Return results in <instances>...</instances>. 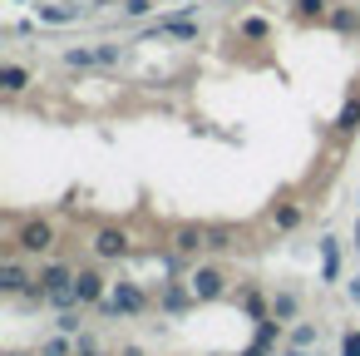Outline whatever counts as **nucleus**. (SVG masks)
Wrapping results in <instances>:
<instances>
[{
  "label": "nucleus",
  "instance_id": "10",
  "mask_svg": "<svg viewBox=\"0 0 360 356\" xmlns=\"http://www.w3.org/2000/svg\"><path fill=\"white\" fill-rule=\"evenodd\" d=\"M271 223H276L281 233H291V228H301V208H296V203H281V208L271 213Z\"/></svg>",
  "mask_w": 360,
  "mask_h": 356
},
{
  "label": "nucleus",
  "instance_id": "18",
  "mask_svg": "<svg viewBox=\"0 0 360 356\" xmlns=\"http://www.w3.org/2000/svg\"><path fill=\"white\" fill-rule=\"evenodd\" d=\"M316 336H321L316 326H296V331H291V346H316Z\"/></svg>",
  "mask_w": 360,
  "mask_h": 356
},
{
  "label": "nucleus",
  "instance_id": "19",
  "mask_svg": "<svg viewBox=\"0 0 360 356\" xmlns=\"http://www.w3.org/2000/svg\"><path fill=\"white\" fill-rule=\"evenodd\" d=\"M340 356H360V331H345L340 336Z\"/></svg>",
  "mask_w": 360,
  "mask_h": 356
},
{
  "label": "nucleus",
  "instance_id": "8",
  "mask_svg": "<svg viewBox=\"0 0 360 356\" xmlns=\"http://www.w3.org/2000/svg\"><path fill=\"white\" fill-rule=\"evenodd\" d=\"M340 277V247H335V238H326L321 243V282H335Z\"/></svg>",
  "mask_w": 360,
  "mask_h": 356
},
{
  "label": "nucleus",
  "instance_id": "5",
  "mask_svg": "<svg viewBox=\"0 0 360 356\" xmlns=\"http://www.w3.org/2000/svg\"><path fill=\"white\" fill-rule=\"evenodd\" d=\"M75 292H79V307H84V302H104V297H109L99 272H75Z\"/></svg>",
  "mask_w": 360,
  "mask_h": 356
},
{
  "label": "nucleus",
  "instance_id": "20",
  "mask_svg": "<svg viewBox=\"0 0 360 356\" xmlns=\"http://www.w3.org/2000/svg\"><path fill=\"white\" fill-rule=\"evenodd\" d=\"M242 35H252V40H262V35H266V20H242Z\"/></svg>",
  "mask_w": 360,
  "mask_h": 356
},
{
  "label": "nucleus",
  "instance_id": "11",
  "mask_svg": "<svg viewBox=\"0 0 360 356\" xmlns=\"http://www.w3.org/2000/svg\"><path fill=\"white\" fill-rule=\"evenodd\" d=\"M335 129H340V134H355V129H360V99H350V104L340 109V124H335Z\"/></svg>",
  "mask_w": 360,
  "mask_h": 356
},
{
  "label": "nucleus",
  "instance_id": "15",
  "mask_svg": "<svg viewBox=\"0 0 360 356\" xmlns=\"http://www.w3.org/2000/svg\"><path fill=\"white\" fill-rule=\"evenodd\" d=\"M188 297H193V292H183V287H168V292H163V312H183V307H188Z\"/></svg>",
  "mask_w": 360,
  "mask_h": 356
},
{
  "label": "nucleus",
  "instance_id": "6",
  "mask_svg": "<svg viewBox=\"0 0 360 356\" xmlns=\"http://www.w3.org/2000/svg\"><path fill=\"white\" fill-rule=\"evenodd\" d=\"M35 282H40V292L50 297V292H60V287H70V282H75V272H70L65 262H50V267H45V272H40Z\"/></svg>",
  "mask_w": 360,
  "mask_h": 356
},
{
  "label": "nucleus",
  "instance_id": "1",
  "mask_svg": "<svg viewBox=\"0 0 360 356\" xmlns=\"http://www.w3.org/2000/svg\"><path fill=\"white\" fill-rule=\"evenodd\" d=\"M104 312H114V317H139L143 307H148V297H143V287H134V282H119L104 302H99Z\"/></svg>",
  "mask_w": 360,
  "mask_h": 356
},
{
  "label": "nucleus",
  "instance_id": "4",
  "mask_svg": "<svg viewBox=\"0 0 360 356\" xmlns=\"http://www.w3.org/2000/svg\"><path fill=\"white\" fill-rule=\"evenodd\" d=\"M94 252H99L104 262H114V257H124V252H129V238H124L119 228H104V233L94 238Z\"/></svg>",
  "mask_w": 360,
  "mask_h": 356
},
{
  "label": "nucleus",
  "instance_id": "3",
  "mask_svg": "<svg viewBox=\"0 0 360 356\" xmlns=\"http://www.w3.org/2000/svg\"><path fill=\"white\" fill-rule=\"evenodd\" d=\"M15 247H20V252H30V257H35V252H50V247H55V228L35 218V223H25V228L15 233Z\"/></svg>",
  "mask_w": 360,
  "mask_h": 356
},
{
  "label": "nucleus",
  "instance_id": "14",
  "mask_svg": "<svg viewBox=\"0 0 360 356\" xmlns=\"http://www.w3.org/2000/svg\"><path fill=\"white\" fill-rule=\"evenodd\" d=\"M207 247L212 252H227L232 247V228H207Z\"/></svg>",
  "mask_w": 360,
  "mask_h": 356
},
{
  "label": "nucleus",
  "instance_id": "9",
  "mask_svg": "<svg viewBox=\"0 0 360 356\" xmlns=\"http://www.w3.org/2000/svg\"><path fill=\"white\" fill-rule=\"evenodd\" d=\"M173 247H178V252H202V247H207V228H178Z\"/></svg>",
  "mask_w": 360,
  "mask_h": 356
},
{
  "label": "nucleus",
  "instance_id": "7",
  "mask_svg": "<svg viewBox=\"0 0 360 356\" xmlns=\"http://www.w3.org/2000/svg\"><path fill=\"white\" fill-rule=\"evenodd\" d=\"M0 292H30V277H25V267L20 262H6V267H0Z\"/></svg>",
  "mask_w": 360,
  "mask_h": 356
},
{
  "label": "nucleus",
  "instance_id": "21",
  "mask_svg": "<svg viewBox=\"0 0 360 356\" xmlns=\"http://www.w3.org/2000/svg\"><path fill=\"white\" fill-rule=\"evenodd\" d=\"M335 30H355V16L350 11H335Z\"/></svg>",
  "mask_w": 360,
  "mask_h": 356
},
{
  "label": "nucleus",
  "instance_id": "16",
  "mask_svg": "<svg viewBox=\"0 0 360 356\" xmlns=\"http://www.w3.org/2000/svg\"><path fill=\"white\" fill-rule=\"evenodd\" d=\"M0 85H6L11 94H15V90H25V70H20V65H6V75H0Z\"/></svg>",
  "mask_w": 360,
  "mask_h": 356
},
{
  "label": "nucleus",
  "instance_id": "23",
  "mask_svg": "<svg viewBox=\"0 0 360 356\" xmlns=\"http://www.w3.org/2000/svg\"><path fill=\"white\" fill-rule=\"evenodd\" d=\"M350 302H355V307H360V277H355V282H350Z\"/></svg>",
  "mask_w": 360,
  "mask_h": 356
},
{
  "label": "nucleus",
  "instance_id": "2",
  "mask_svg": "<svg viewBox=\"0 0 360 356\" xmlns=\"http://www.w3.org/2000/svg\"><path fill=\"white\" fill-rule=\"evenodd\" d=\"M188 292H193V302H217V297L227 292V277H222L217 267H198V272L188 277Z\"/></svg>",
  "mask_w": 360,
  "mask_h": 356
},
{
  "label": "nucleus",
  "instance_id": "12",
  "mask_svg": "<svg viewBox=\"0 0 360 356\" xmlns=\"http://www.w3.org/2000/svg\"><path fill=\"white\" fill-rule=\"evenodd\" d=\"M40 356H75V341H70V336L60 331V336H50V341L40 346Z\"/></svg>",
  "mask_w": 360,
  "mask_h": 356
},
{
  "label": "nucleus",
  "instance_id": "17",
  "mask_svg": "<svg viewBox=\"0 0 360 356\" xmlns=\"http://www.w3.org/2000/svg\"><path fill=\"white\" fill-rule=\"evenodd\" d=\"M55 331H65V336H75L79 331V312L70 307V312H60V321H55Z\"/></svg>",
  "mask_w": 360,
  "mask_h": 356
},
{
  "label": "nucleus",
  "instance_id": "24",
  "mask_svg": "<svg viewBox=\"0 0 360 356\" xmlns=\"http://www.w3.org/2000/svg\"><path fill=\"white\" fill-rule=\"evenodd\" d=\"M286 356H311V351H306V346H296V351H286Z\"/></svg>",
  "mask_w": 360,
  "mask_h": 356
},
{
  "label": "nucleus",
  "instance_id": "13",
  "mask_svg": "<svg viewBox=\"0 0 360 356\" xmlns=\"http://www.w3.org/2000/svg\"><path fill=\"white\" fill-rule=\"evenodd\" d=\"M271 317H281V321L296 317V297H291V292H276V297H271Z\"/></svg>",
  "mask_w": 360,
  "mask_h": 356
},
{
  "label": "nucleus",
  "instance_id": "22",
  "mask_svg": "<svg viewBox=\"0 0 360 356\" xmlns=\"http://www.w3.org/2000/svg\"><path fill=\"white\" fill-rule=\"evenodd\" d=\"M148 11V0H129V16H143Z\"/></svg>",
  "mask_w": 360,
  "mask_h": 356
},
{
  "label": "nucleus",
  "instance_id": "25",
  "mask_svg": "<svg viewBox=\"0 0 360 356\" xmlns=\"http://www.w3.org/2000/svg\"><path fill=\"white\" fill-rule=\"evenodd\" d=\"M355 252H360V223H355Z\"/></svg>",
  "mask_w": 360,
  "mask_h": 356
}]
</instances>
